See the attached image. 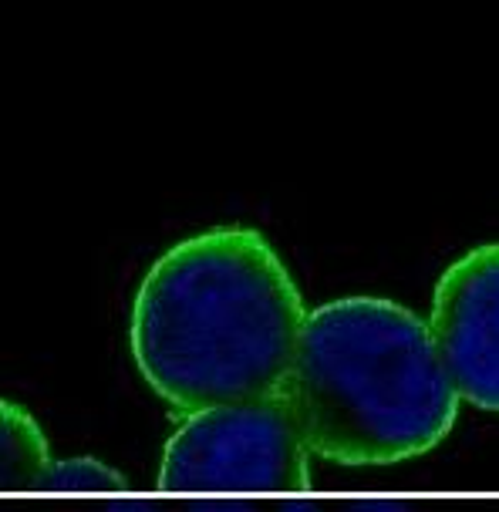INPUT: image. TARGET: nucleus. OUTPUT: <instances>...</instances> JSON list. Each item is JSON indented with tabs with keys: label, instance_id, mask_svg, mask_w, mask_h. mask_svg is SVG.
Instances as JSON below:
<instances>
[{
	"label": "nucleus",
	"instance_id": "nucleus-1",
	"mask_svg": "<svg viewBox=\"0 0 499 512\" xmlns=\"http://www.w3.org/2000/svg\"><path fill=\"white\" fill-rule=\"evenodd\" d=\"M307 314L274 246L247 226H220L172 246L142 280L132 354L189 418L277 395Z\"/></svg>",
	"mask_w": 499,
	"mask_h": 512
},
{
	"label": "nucleus",
	"instance_id": "nucleus-2",
	"mask_svg": "<svg viewBox=\"0 0 499 512\" xmlns=\"http://www.w3.org/2000/svg\"><path fill=\"white\" fill-rule=\"evenodd\" d=\"M277 395L307 452L338 465H395L429 452L459 408L429 324L378 297L311 310Z\"/></svg>",
	"mask_w": 499,
	"mask_h": 512
},
{
	"label": "nucleus",
	"instance_id": "nucleus-3",
	"mask_svg": "<svg viewBox=\"0 0 499 512\" xmlns=\"http://www.w3.org/2000/svg\"><path fill=\"white\" fill-rule=\"evenodd\" d=\"M307 445L280 395L189 415L169 438L159 489L169 492H304Z\"/></svg>",
	"mask_w": 499,
	"mask_h": 512
},
{
	"label": "nucleus",
	"instance_id": "nucleus-4",
	"mask_svg": "<svg viewBox=\"0 0 499 512\" xmlns=\"http://www.w3.org/2000/svg\"><path fill=\"white\" fill-rule=\"evenodd\" d=\"M429 331L456 395L499 411V243L476 246L442 273Z\"/></svg>",
	"mask_w": 499,
	"mask_h": 512
},
{
	"label": "nucleus",
	"instance_id": "nucleus-5",
	"mask_svg": "<svg viewBox=\"0 0 499 512\" xmlns=\"http://www.w3.org/2000/svg\"><path fill=\"white\" fill-rule=\"evenodd\" d=\"M0 472H4L7 489L41 486V479L51 469V448L41 428L24 408L14 401L0 405Z\"/></svg>",
	"mask_w": 499,
	"mask_h": 512
},
{
	"label": "nucleus",
	"instance_id": "nucleus-6",
	"mask_svg": "<svg viewBox=\"0 0 499 512\" xmlns=\"http://www.w3.org/2000/svg\"><path fill=\"white\" fill-rule=\"evenodd\" d=\"M41 486L51 492H125L129 482H125V475H119L105 462L61 459V462H51Z\"/></svg>",
	"mask_w": 499,
	"mask_h": 512
},
{
	"label": "nucleus",
	"instance_id": "nucleus-7",
	"mask_svg": "<svg viewBox=\"0 0 499 512\" xmlns=\"http://www.w3.org/2000/svg\"><path fill=\"white\" fill-rule=\"evenodd\" d=\"M189 512H257L247 502H196Z\"/></svg>",
	"mask_w": 499,
	"mask_h": 512
},
{
	"label": "nucleus",
	"instance_id": "nucleus-8",
	"mask_svg": "<svg viewBox=\"0 0 499 512\" xmlns=\"http://www.w3.org/2000/svg\"><path fill=\"white\" fill-rule=\"evenodd\" d=\"M348 512H412L402 502H385V499H371V502H358V506H351Z\"/></svg>",
	"mask_w": 499,
	"mask_h": 512
},
{
	"label": "nucleus",
	"instance_id": "nucleus-9",
	"mask_svg": "<svg viewBox=\"0 0 499 512\" xmlns=\"http://www.w3.org/2000/svg\"><path fill=\"white\" fill-rule=\"evenodd\" d=\"M108 512H156V506L145 499H122V502H112Z\"/></svg>",
	"mask_w": 499,
	"mask_h": 512
},
{
	"label": "nucleus",
	"instance_id": "nucleus-10",
	"mask_svg": "<svg viewBox=\"0 0 499 512\" xmlns=\"http://www.w3.org/2000/svg\"><path fill=\"white\" fill-rule=\"evenodd\" d=\"M280 512H314V506H311V502H287Z\"/></svg>",
	"mask_w": 499,
	"mask_h": 512
}]
</instances>
